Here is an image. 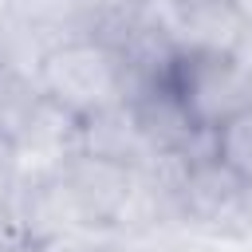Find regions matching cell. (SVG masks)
I'll use <instances>...</instances> for the list:
<instances>
[{"label":"cell","mask_w":252,"mask_h":252,"mask_svg":"<svg viewBox=\"0 0 252 252\" xmlns=\"http://www.w3.org/2000/svg\"><path fill=\"white\" fill-rule=\"evenodd\" d=\"M158 59H134L114 39H106L98 32H79V35H59L39 55L32 75H35L43 98L67 122L83 126V122L122 106L134 94L138 79Z\"/></svg>","instance_id":"6da1fadb"},{"label":"cell","mask_w":252,"mask_h":252,"mask_svg":"<svg viewBox=\"0 0 252 252\" xmlns=\"http://www.w3.org/2000/svg\"><path fill=\"white\" fill-rule=\"evenodd\" d=\"M154 79L181 110V118L205 138L252 106V67L240 51L169 47L154 63Z\"/></svg>","instance_id":"7a4b0ae2"},{"label":"cell","mask_w":252,"mask_h":252,"mask_svg":"<svg viewBox=\"0 0 252 252\" xmlns=\"http://www.w3.org/2000/svg\"><path fill=\"white\" fill-rule=\"evenodd\" d=\"M138 189L142 181L134 165H122V161H110L102 154L75 146L63 154L55 173L39 185V209L51 220L110 228L130 213Z\"/></svg>","instance_id":"3957f363"},{"label":"cell","mask_w":252,"mask_h":252,"mask_svg":"<svg viewBox=\"0 0 252 252\" xmlns=\"http://www.w3.org/2000/svg\"><path fill=\"white\" fill-rule=\"evenodd\" d=\"M177 201L185 217L197 224H228L244 220L252 213V181L232 173L224 161H217L209 150L197 158H185L181 177H177Z\"/></svg>","instance_id":"277c9868"},{"label":"cell","mask_w":252,"mask_h":252,"mask_svg":"<svg viewBox=\"0 0 252 252\" xmlns=\"http://www.w3.org/2000/svg\"><path fill=\"white\" fill-rule=\"evenodd\" d=\"M209 154L224 161L232 173H240L244 181H252V106L232 114L224 126L209 134Z\"/></svg>","instance_id":"5b68a950"},{"label":"cell","mask_w":252,"mask_h":252,"mask_svg":"<svg viewBox=\"0 0 252 252\" xmlns=\"http://www.w3.org/2000/svg\"><path fill=\"white\" fill-rule=\"evenodd\" d=\"M20 161V150H16V142L4 134V126H0V173H12V165Z\"/></svg>","instance_id":"8992f818"},{"label":"cell","mask_w":252,"mask_h":252,"mask_svg":"<svg viewBox=\"0 0 252 252\" xmlns=\"http://www.w3.org/2000/svg\"><path fill=\"white\" fill-rule=\"evenodd\" d=\"M8 209H12V173H0V224L8 220Z\"/></svg>","instance_id":"52a82bcc"},{"label":"cell","mask_w":252,"mask_h":252,"mask_svg":"<svg viewBox=\"0 0 252 252\" xmlns=\"http://www.w3.org/2000/svg\"><path fill=\"white\" fill-rule=\"evenodd\" d=\"M173 8H201V4H217V0H169Z\"/></svg>","instance_id":"ba28073f"}]
</instances>
